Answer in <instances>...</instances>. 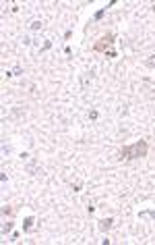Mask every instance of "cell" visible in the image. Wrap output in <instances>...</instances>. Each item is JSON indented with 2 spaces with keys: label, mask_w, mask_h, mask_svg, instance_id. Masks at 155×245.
<instances>
[{
  "label": "cell",
  "mask_w": 155,
  "mask_h": 245,
  "mask_svg": "<svg viewBox=\"0 0 155 245\" xmlns=\"http://www.w3.org/2000/svg\"><path fill=\"white\" fill-rule=\"evenodd\" d=\"M97 117H99V114H97V110H91V112H89V118H91V121H95Z\"/></svg>",
  "instance_id": "obj_12"
},
{
  "label": "cell",
  "mask_w": 155,
  "mask_h": 245,
  "mask_svg": "<svg viewBox=\"0 0 155 245\" xmlns=\"http://www.w3.org/2000/svg\"><path fill=\"white\" fill-rule=\"evenodd\" d=\"M106 9H107V6H104V9H99V11H97L95 15H93V19H95V21H99V19H101V17L106 15Z\"/></svg>",
  "instance_id": "obj_6"
},
{
  "label": "cell",
  "mask_w": 155,
  "mask_h": 245,
  "mask_svg": "<svg viewBox=\"0 0 155 245\" xmlns=\"http://www.w3.org/2000/svg\"><path fill=\"white\" fill-rule=\"evenodd\" d=\"M149 152V143L145 139H139L137 143H132L128 148L120 150V160H132V158H145Z\"/></svg>",
  "instance_id": "obj_1"
},
{
  "label": "cell",
  "mask_w": 155,
  "mask_h": 245,
  "mask_svg": "<svg viewBox=\"0 0 155 245\" xmlns=\"http://www.w3.org/2000/svg\"><path fill=\"white\" fill-rule=\"evenodd\" d=\"M145 65H147L149 69H155V56H149V58L145 60Z\"/></svg>",
  "instance_id": "obj_7"
},
{
  "label": "cell",
  "mask_w": 155,
  "mask_h": 245,
  "mask_svg": "<svg viewBox=\"0 0 155 245\" xmlns=\"http://www.w3.org/2000/svg\"><path fill=\"white\" fill-rule=\"evenodd\" d=\"M145 216H151L155 220V210H143V212H139V218H145Z\"/></svg>",
  "instance_id": "obj_4"
},
{
  "label": "cell",
  "mask_w": 155,
  "mask_h": 245,
  "mask_svg": "<svg viewBox=\"0 0 155 245\" xmlns=\"http://www.w3.org/2000/svg\"><path fill=\"white\" fill-rule=\"evenodd\" d=\"M112 224H114V218H104V220H99V231H110Z\"/></svg>",
  "instance_id": "obj_3"
},
{
  "label": "cell",
  "mask_w": 155,
  "mask_h": 245,
  "mask_svg": "<svg viewBox=\"0 0 155 245\" xmlns=\"http://www.w3.org/2000/svg\"><path fill=\"white\" fill-rule=\"evenodd\" d=\"M116 56H118V54H116L114 50H107L106 52V58H116Z\"/></svg>",
  "instance_id": "obj_11"
},
{
  "label": "cell",
  "mask_w": 155,
  "mask_h": 245,
  "mask_svg": "<svg viewBox=\"0 0 155 245\" xmlns=\"http://www.w3.org/2000/svg\"><path fill=\"white\" fill-rule=\"evenodd\" d=\"M29 27H31L33 31H35V29H41V21H31V25H29Z\"/></svg>",
  "instance_id": "obj_10"
},
{
  "label": "cell",
  "mask_w": 155,
  "mask_h": 245,
  "mask_svg": "<svg viewBox=\"0 0 155 245\" xmlns=\"http://www.w3.org/2000/svg\"><path fill=\"white\" fill-rule=\"evenodd\" d=\"M114 42H116V40H114V35H112V33H107V35H104V37H101L99 42H95L93 50H95V52H107V50H110V46H112Z\"/></svg>",
  "instance_id": "obj_2"
},
{
  "label": "cell",
  "mask_w": 155,
  "mask_h": 245,
  "mask_svg": "<svg viewBox=\"0 0 155 245\" xmlns=\"http://www.w3.org/2000/svg\"><path fill=\"white\" fill-rule=\"evenodd\" d=\"M50 48H52V42H50V40H48V42L44 44V48H41V50H50Z\"/></svg>",
  "instance_id": "obj_13"
},
{
  "label": "cell",
  "mask_w": 155,
  "mask_h": 245,
  "mask_svg": "<svg viewBox=\"0 0 155 245\" xmlns=\"http://www.w3.org/2000/svg\"><path fill=\"white\" fill-rule=\"evenodd\" d=\"M31 226H33V218L29 216V218H25V222H23V231H25V233H27V231H29Z\"/></svg>",
  "instance_id": "obj_5"
},
{
  "label": "cell",
  "mask_w": 155,
  "mask_h": 245,
  "mask_svg": "<svg viewBox=\"0 0 155 245\" xmlns=\"http://www.w3.org/2000/svg\"><path fill=\"white\" fill-rule=\"evenodd\" d=\"M2 214H4V216H11L12 208H11V206H2Z\"/></svg>",
  "instance_id": "obj_9"
},
{
  "label": "cell",
  "mask_w": 155,
  "mask_h": 245,
  "mask_svg": "<svg viewBox=\"0 0 155 245\" xmlns=\"http://www.w3.org/2000/svg\"><path fill=\"white\" fill-rule=\"evenodd\" d=\"M153 12H155V4H153Z\"/></svg>",
  "instance_id": "obj_14"
},
{
  "label": "cell",
  "mask_w": 155,
  "mask_h": 245,
  "mask_svg": "<svg viewBox=\"0 0 155 245\" xmlns=\"http://www.w3.org/2000/svg\"><path fill=\"white\" fill-rule=\"evenodd\" d=\"M12 231V222H6L4 226H2V235H6V233H11Z\"/></svg>",
  "instance_id": "obj_8"
}]
</instances>
